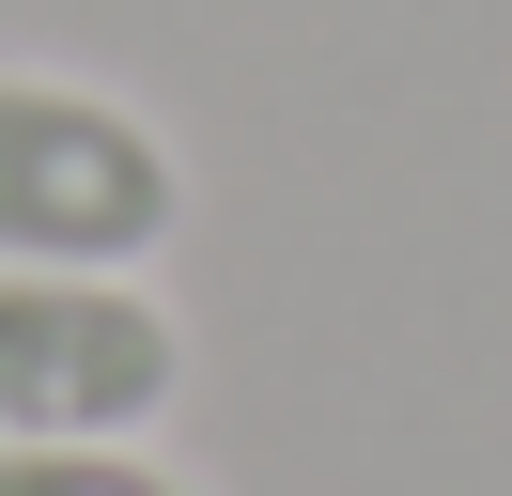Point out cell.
<instances>
[{
	"label": "cell",
	"mask_w": 512,
	"mask_h": 496,
	"mask_svg": "<svg viewBox=\"0 0 512 496\" xmlns=\"http://www.w3.org/2000/svg\"><path fill=\"white\" fill-rule=\"evenodd\" d=\"M187 388V326L109 264H0V450L156 434Z\"/></svg>",
	"instance_id": "7a4b0ae2"
},
{
	"label": "cell",
	"mask_w": 512,
	"mask_h": 496,
	"mask_svg": "<svg viewBox=\"0 0 512 496\" xmlns=\"http://www.w3.org/2000/svg\"><path fill=\"white\" fill-rule=\"evenodd\" d=\"M187 233V171L140 109L78 78H0V264H156Z\"/></svg>",
	"instance_id": "6da1fadb"
},
{
	"label": "cell",
	"mask_w": 512,
	"mask_h": 496,
	"mask_svg": "<svg viewBox=\"0 0 512 496\" xmlns=\"http://www.w3.org/2000/svg\"><path fill=\"white\" fill-rule=\"evenodd\" d=\"M0 496H187V481L140 465V434H47V450H0Z\"/></svg>",
	"instance_id": "3957f363"
}]
</instances>
